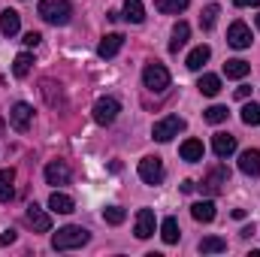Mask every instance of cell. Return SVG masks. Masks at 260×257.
Segmentation results:
<instances>
[{"instance_id":"cell-8","label":"cell","mask_w":260,"mask_h":257,"mask_svg":"<svg viewBox=\"0 0 260 257\" xmlns=\"http://www.w3.org/2000/svg\"><path fill=\"white\" fill-rule=\"evenodd\" d=\"M9 121L18 133H27L30 130V121H34V106L30 103H15L12 112H9Z\"/></svg>"},{"instance_id":"cell-2","label":"cell","mask_w":260,"mask_h":257,"mask_svg":"<svg viewBox=\"0 0 260 257\" xmlns=\"http://www.w3.org/2000/svg\"><path fill=\"white\" fill-rule=\"evenodd\" d=\"M91 239V233L85 230V227H76V224H70V227H61L55 236H52V248L55 251H70V248H82L85 242Z\"/></svg>"},{"instance_id":"cell-9","label":"cell","mask_w":260,"mask_h":257,"mask_svg":"<svg viewBox=\"0 0 260 257\" xmlns=\"http://www.w3.org/2000/svg\"><path fill=\"white\" fill-rule=\"evenodd\" d=\"M24 218H27V224L34 227V233H49V230H52V215L43 212L37 203L27 206V215H24Z\"/></svg>"},{"instance_id":"cell-11","label":"cell","mask_w":260,"mask_h":257,"mask_svg":"<svg viewBox=\"0 0 260 257\" xmlns=\"http://www.w3.org/2000/svg\"><path fill=\"white\" fill-rule=\"evenodd\" d=\"M136 239H148L154 233V212L151 209H139L136 212V227H133Z\"/></svg>"},{"instance_id":"cell-24","label":"cell","mask_w":260,"mask_h":257,"mask_svg":"<svg viewBox=\"0 0 260 257\" xmlns=\"http://www.w3.org/2000/svg\"><path fill=\"white\" fill-rule=\"evenodd\" d=\"M179 221L176 218H164V224H160V239L167 242V245H176L179 242Z\"/></svg>"},{"instance_id":"cell-29","label":"cell","mask_w":260,"mask_h":257,"mask_svg":"<svg viewBox=\"0 0 260 257\" xmlns=\"http://www.w3.org/2000/svg\"><path fill=\"white\" fill-rule=\"evenodd\" d=\"M197 88H200L206 97H215V94L221 91V79H218V76H212V73H206V76L200 79V85H197Z\"/></svg>"},{"instance_id":"cell-13","label":"cell","mask_w":260,"mask_h":257,"mask_svg":"<svg viewBox=\"0 0 260 257\" xmlns=\"http://www.w3.org/2000/svg\"><path fill=\"white\" fill-rule=\"evenodd\" d=\"M46 182H49V185H67V182H70V167H67L64 160L46 164Z\"/></svg>"},{"instance_id":"cell-40","label":"cell","mask_w":260,"mask_h":257,"mask_svg":"<svg viewBox=\"0 0 260 257\" xmlns=\"http://www.w3.org/2000/svg\"><path fill=\"white\" fill-rule=\"evenodd\" d=\"M257 30H260V15H257Z\"/></svg>"},{"instance_id":"cell-35","label":"cell","mask_w":260,"mask_h":257,"mask_svg":"<svg viewBox=\"0 0 260 257\" xmlns=\"http://www.w3.org/2000/svg\"><path fill=\"white\" fill-rule=\"evenodd\" d=\"M40 40H43V37H40L37 30H30V34H24V40H21V43H24L27 49H37V46H40Z\"/></svg>"},{"instance_id":"cell-18","label":"cell","mask_w":260,"mask_h":257,"mask_svg":"<svg viewBox=\"0 0 260 257\" xmlns=\"http://www.w3.org/2000/svg\"><path fill=\"white\" fill-rule=\"evenodd\" d=\"M191 215H194V221H200V224L215 221V203L212 200H200V203L191 206Z\"/></svg>"},{"instance_id":"cell-1","label":"cell","mask_w":260,"mask_h":257,"mask_svg":"<svg viewBox=\"0 0 260 257\" xmlns=\"http://www.w3.org/2000/svg\"><path fill=\"white\" fill-rule=\"evenodd\" d=\"M37 12H40L43 21H49L55 27H64V24H70V18H73V3L70 0H43Z\"/></svg>"},{"instance_id":"cell-26","label":"cell","mask_w":260,"mask_h":257,"mask_svg":"<svg viewBox=\"0 0 260 257\" xmlns=\"http://www.w3.org/2000/svg\"><path fill=\"white\" fill-rule=\"evenodd\" d=\"M209 58H212V49H209V46H197L194 52L188 55L185 67H188V70H203V64H206Z\"/></svg>"},{"instance_id":"cell-17","label":"cell","mask_w":260,"mask_h":257,"mask_svg":"<svg viewBox=\"0 0 260 257\" xmlns=\"http://www.w3.org/2000/svg\"><path fill=\"white\" fill-rule=\"evenodd\" d=\"M179 154H182V160L197 164V160H203L206 148H203V142H200V139H185V142H182V148H179Z\"/></svg>"},{"instance_id":"cell-33","label":"cell","mask_w":260,"mask_h":257,"mask_svg":"<svg viewBox=\"0 0 260 257\" xmlns=\"http://www.w3.org/2000/svg\"><path fill=\"white\" fill-rule=\"evenodd\" d=\"M103 218H106V224H124V218H127V212L121 209V206H109V209H103Z\"/></svg>"},{"instance_id":"cell-32","label":"cell","mask_w":260,"mask_h":257,"mask_svg":"<svg viewBox=\"0 0 260 257\" xmlns=\"http://www.w3.org/2000/svg\"><path fill=\"white\" fill-rule=\"evenodd\" d=\"M218 12H221V9H218L215 3H209V6L203 9V15H200V24H203V30H212V27H215V21H218Z\"/></svg>"},{"instance_id":"cell-4","label":"cell","mask_w":260,"mask_h":257,"mask_svg":"<svg viewBox=\"0 0 260 257\" xmlns=\"http://www.w3.org/2000/svg\"><path fill=\"white\" fill-rule=\"evenodd\" d=\"M185 130V118H179V115H167V118H160L154 130H151V136L157 139V142H170L173 136H179Z\"/></svg>"},{"instance_id":"cell-19","label":"cell","mask_w":260,"mask_h":257,"mask_svg":"<svg viewBox=\"0 0 260 257\" xmlns=\"http://www.w3.org/2000/svg\"><path fill=\"white\" fill-rule=\"evenodd\" d=\"M49 209H52V212H58V215H70V212L76 209V203H73V197L55 191L52 197H49Z\"/></svg>"},{"instance_id":"cell-7","label":"cell","mask_w":260,"mask_h":257,"mask_svg":"<svg viewBox=\"0 0 260 257\" xmlns=\"http://www.w3.org/2000/svg\"><path fill=\"white\" fill-rule=\"evenodd\" d=\"M227 182H230V170L227 167H215L206 179H203V194H209V197H215V194H221L224 188H227Z\"/></svg>"},{"instance_id":"cell-10","label":"cell","mask_w":260,"mask_h":257,"mask_svg":"<svg viewBox=\"0 0 260 257\" xmlns=\"http://www.w3.org/2000/svg\"><path fill=\"white\" fill-rule=\"evenodd\" d=\"M227 43H230L233 49H248V46H251V30H248V24H245V21H233L230 30H227Z\"/></svg>"},{"instance_id":"cell-27","label":"cell","mask_w":260,"mask_h":257,"mask_svg":"<svg viewBox=\"0 0 260 257\" xmlns=\"http://www.w3.org/2000/svg\"><path fill=\"white\" fill-rule=\"evenodd\" d=\"M30 70H34V55H27V52H21V55L12 61V73H15V79H27Z\"/></svg>"},{"instance_id":"cell-28","label":"cell","mask_w":260,"mask_h":257,"mask_svg":"<svg viewBox=\"0 0 260 257\" xmlns=\"http://www.w3.org/2000/svg\"><path fill=\"white\" fill-rule=\"evenodd\" d=\"M221 251H227V239L221 236H206L200 242V254H221Z\"/></svg>"},{"instance_id":"cell-30","label":"cell","mask_w":260,"mask_h":257,"mask_svg":"<svg viewBox=\"0 0 260 257\" xmlns=\"http://www.w3.org/2000/svg\"><path fill=\"white\" fill-rule=\"evenodd\" d=\"M242 124L257 127L260 124V103H245V106H242Z\"/></svg>"},{"instance_id":"cell-36","label":"cell","mask_w":260,"mask_h":257,"mask_svg":"<svg viewBox=\"0 0 260 257\" xmlns=\"http://www.w3.org/2000/svg\"><path fill=\"white\" fill-rule=\"evenodd\" d=\"M15 242V230H6V233H0V245H12Z\"/></svg>"},{"instance_id":"cell-38","label":"cell","mask_w":260,"mask_h":257,"mask_svg":"<svg viewBox=\"0 0 260 257\" xmlns=\"http://www.w3.org/2000/svg\"><path fill=\"white\" fill-rule=\"evenodd\" d=\"M236 6H260V0H233Z\"/></svg>"},{"instance_id":"cell-25","label":"cell","mask_w":260,"mask_h":257,"mask_svg":"<svg viewBox=\"0 0 260 257\" xmlns=\"http://www.w3.org/2000/svg\"><path fill=\"white\" fill-rule=\"evenodd\" d=\"M188 3L191 0H154V9L164 12V15H179V12L188 9Z\"/></svg>"},{"instance_id":"cell-16","label":"cell","mask_w":260,"mask_h":257,"mask_svg":"<svg viewBox=\"0 0 260 257\" xmlns=\"http://www.w3.org/2000/svg\"><path fill=\"white\" fill-rule=\"evenodd\" d=\"M212 148H215V154H218V157H227V154H233V151H236V136H233V133H215Z\"/></svg>"},{"instance_id":"cell-15","label":"cell","mask_w":260,"mask_h":257,"mask_svg":"<svg viewBox=\"0 0 260 257\" xmlns=\"http://www.w3.org/2000/svg\"><path fill=\"white\" fill-rule=\"evenodd\" d=\"M18 27H21V15L15 9H3L0 12V30H3V37H15Z\"/></svg>"},{"instance_id":"cell-41","label":"cell","mask_w":260,"mask_h":257,"mask_svg":"<svg viewBox=\"0 0 260 257\" xmlns=\"http://www.w3.org/2000/svg\"><path fill=\"white\" fill-rule=\"evenodd\" d=\"M0 130H3V121H0Z\"/></svg>"},{"instance_id":"cell-14","label":"cell","mask_w":260,"mask_h":257,"mask_svg":"<svg viewBox=\"0 0 260 257\" xmlns=\"http://www.w3.org/2000/svg\"><path fill=\"white\" fill-rule=\"evenodd\" d=\"M239 170L245 176H260V148H248L239 154Z\"/></svg>"},{"instance_id":"cell-12","label":"cell","mask_w":260,"mask_h":257,"mask_svg":"<svg viewBox=\"0 0 260 257\" xmlns=\"http://www.w3.org/2000/svg\"><path fill=\"white\" fill-rule=\"evenodd\" d=\"M121 46H124V37H121V34H106V37L100 40V46H97V55H100V58H115V55L121 52Z\"/></svg>"},{"instance_id":"cell-6","label":"cell","mask_w":260,"mask_h":257,"mask_svg":"<svg viewBox=\"0 0 260 257\" xmlns=\"http://www.w3.org/2000/svg\"><path fill=\"white\" fill-rule=\"evenodd\" d=\"M139 179L145 185H160L164 182V164H160V157H142L139 160Z\"/></svg>"},{"instance_id":"cell-39","label":"cell","mask_w":260,"mask_h":257,"mask_svg":"<svg viewBox=\"0 0 260 257\" xmlns=\"http://www.w3.org/2000/svg\"><path fill=\"white\" fill-rule=\"evenodd\" d=\"M194 191V182H182V194H191Z\"/></svg>"},{"instance_id":"cell-3","label":"cell","mask_w":260,"mask_h":257,"mask_svg":"<svg viewBox=\"0 0 260 257\" xmlns=\"http://www.w3.org/2000/svg\"><path fill=\"white\" fill-rule=\"evenodd\" d=\"M142 82H145L148 91L164 94L170 88V70L164 64H157V61H151V64H145V70H142Z\"/></svg>"},{"instance_id":"cell-23","label":"cell","mask_w":260,"mask_h":257,"mask_svg":"<svg viewBox=\"0 0 260 257\" xmlns=\"http://www.w3.org/2000/svg\"><path fill=\"white\" fill-rule=\"evenodd\" d=\"M224 73H227V79H245V76L251 73V64L242 61V58H233V61L224 64Z\"/></svg>"},{"instance_id":"cell-20","label":"cell","mask_w":260,"mask_h":257,"mask_svg":"<svg viewBox=\"0 0 260 257\" xmlns=\"http://www.w3.org/2000/svg\"><path fill=\"white\" fill-rule=\"evenodd\" d=\"M12 182H15V170H12V167H9V170H0V203H9V200L15 197Z\"/></svg>"},{"instance_id":"cell-34","label":"cell","mask_w":260,"mask_h":257,"mask_svg":"<svg viewBox=\"0 0 260 257\" xmlns=\"http://www.w3.org/2000/svg\"><path fill=\"white\" fill-rule=\"evenodd\" d=\"M55 88H58V85H55V82H49V79H46V82H43V94H46V100H49V106H58V103H61V100H64V97H61V91H58V94H55Z\"/></svg>"},{"instance_id":"cell-5","label":"cell","mask_w":260,"mask_h":257,"mask_svg":"<svg viewBox=\"0 0 260 257\" xmlns=\"http://www.w3.org/2000/svg\"><path fill=\"white\" fill-rule=\"evenodd\" d=\"M118 112H121V103L115 100V97H100L97 103H94V121L97 124H112L115 118H118Z\"/></svg>"},{"instance_id":"cell-37","label":"cell","mask_w":260,"mask_h":257,"mask_svg":"<svg viewBox=\"0 0 260 257\" xmlns=\"http://www.w3.org/2000/svg\"><path fill=\"white\" fill-rule=\"evenodd\" d=\"M248 94H251V88H248V85H242V88H236V97H239V100H245Z\"/></svg>"},{"instance_id":"cell-21","label":"cell","mask_w":260,"mask_h":257,"mask_svg":"<svg viewBox=\"0 0 260 257\" xmlns=\"http://www.w3.org/2000/svg\"><path fill=\"white\" fill-rule=\"evenodd\" d=\"M188 37H191V27H188V21H179V24L173 27V40H170V52L176 55L179 49H185V43H188Z\"/></svg>"},{"instance_id":"cell-22","label":"cell","mask_w":260,"mask_h":257,"mask_svg":"<svg viewBox=\"0 0 260 257\" xmlns=\"http://www.w3.org/2000/svg\"><path fill=\"white\" fill-rule=\"evenodd\" d=\"M124 18L130 24H142L145 21V6L142 0H124Z\"/></svg>"},{"instance_id":"cell-31","label":"cell","mask_w":260,"mask_h":257,"mask_svg":"<svg viewBox=\"0 0 260 257\" xmlns=\"http://www.w3.org/2000/svg\"><path fill=\"white\" fill-rule=\"evenodd\" d=\"M227 115H230V112H227V106H209V109L203 112V118H206L209 124H224V121H227Z\"/></svg>"}]
</instances>
